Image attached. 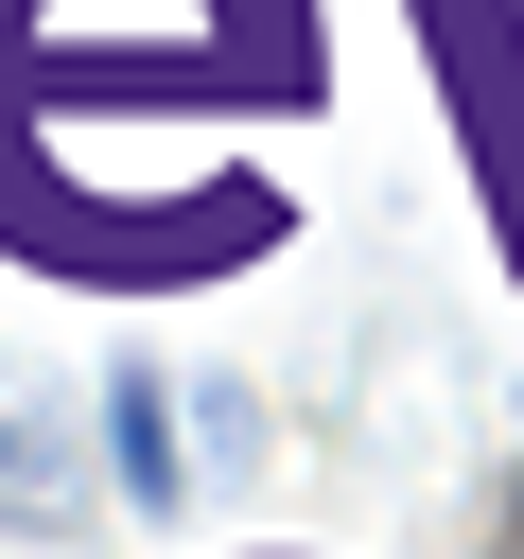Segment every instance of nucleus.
Wrapping results in <instances>:
<instances>
[{
  "instance_id": "20e7f679",
  "label": "nucleus",
  "mask_w": 524,
  "mask_h": 559,
  "mask_svg": "<svg viewBox=\"0 0 524 559\" xmlns=\"http://www.w3.org/2000/svg\"><path fill=\"white\" fill-rule=\"evenodd\" d=\"M245 559H332V542H245Z\"/></svg>"
},
{
  "instance_id": "f03ea898",
  "label": "nucleus",
  "mask_w": 524,
  "mask_h": 559,
  "mask_svg": "<svg viewBox=\"0 0 524 559\" xmlns=\"http://www.w3.org/2000/svg\"><path fill=\"white\" fill-rule=\"evenodd\" d=\"M419 35V87H437V140L489 210V262L524 280V0H402Z\"/></svg>"
},
{
  "instance_id": "7ed1b4c3",
  "label": "nucleus",
  "mask_w": 524,
  "mask_h": 559,
  "mask_svg": "<svg viewBox=\"0 0 524 559\" xmlns=\"http://www.w3.org/2000/svg\"><path fill=\"white\" fill-rule=\"evenodd\" d=\"M105 454H122V489H140V507H175V402H157V367H140V349L105 367Z\"/></svg>"
},
{
  "instance_id": "f257e3e1",
  "label": "nucleus",
  "mask_w": 524,
  "mask_h": 559,
  "mask_svg": "<svg viewBox=\"0 0 524 559\" xmlns=\"http://www.w3.org/2000/svg\"><path fill=\"white\" fill-rule=\"evenodd\" d=\"M314 105V0H0V262L52 297H227L297 245L245 140Z\"/></svg>"
}]
</instances>
